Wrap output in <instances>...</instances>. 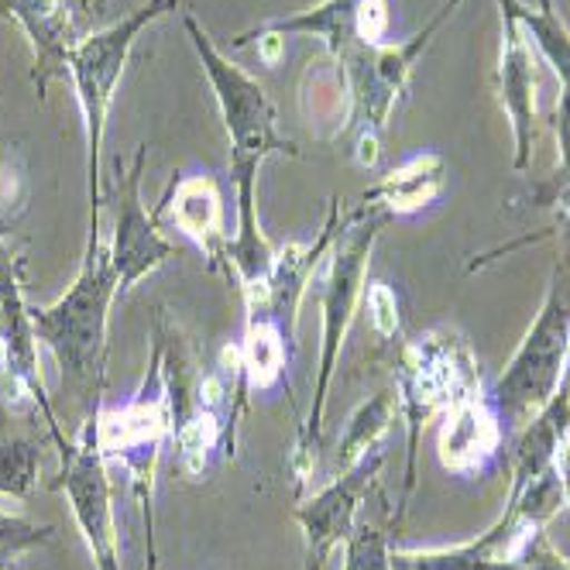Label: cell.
Wrapping results in <instances>:
<instances>
[{"instance_id":"cell-1","label":"cell","mask_w":570,"mask_h":570,"mask_svg":"<svg viewBox=\"0 0 570 570\" xmlns=\"http://www.w3.org/2000/svg\"><path fill=\"white\" fill-rule=\"evenodd\" d=\"M392 217L372 207L351 210L347 217H341L337 237L331 244V252L323 255L320 268H316V282H320V316H323V334H320V364H316V382H313V402H309V416L299 426L296 436V451H293V471H296V484H303L313 468H316V454H320V440H323V416H327V392L337 372V361L344 351V337L354 323V313L361 306L364 296V275H368V262L375 252V240L382 237L385 224Z\"/></svg>"},{"instance_id":"cell-2","label":"cell","mask_w":570,"mask_h":570,"mask_svg":"<svg viewBox=\"0 0 570 570\" xmlns=\"http://www.w3.org/2000/svg\"><path fill=\"white\" fill-rule=\"evenodd\" d=\"M117 293L120 282L110 265V252L104 248L100 224H90L83 265L72 285L52 306L31 309L38 344L56 354L62 379L87 385L94 399H100L107 385V320Z\"/></svg>"},{"instance_id":"cell-3","label":"cell","mask_w":570,"mask_h":570,"mask_svg":"<svg viewBox=\"0 0 570 570\" xmlns=\"http://www.w3.org/2000/svg\"><path fill=\"white\" fill-rule=\"evenodd\" d=\"M474 389H481L478 357L471 344L454 331H426L395 351V399L399 416L405 423V484L395 522L410 509V499L416 492L420 436L426 423Z\"/></svg>"},{"instance_id":"cell-4","label":"cell","mask_w":570,"mask_h":570,"mask_svg":"<svg viewBox=\"0 0 570 570\" xmlns=\"http://www.w3.org/2000/svg\"><path fill=\"white\" fill-rule=\"evenodd\" d=\"M183 28L196 49V59L207 72V83L224 117V131L230 141V179L234 189H258V169L272 155L299 158V145L278 131V110L258 79L230 62L193 14H183Z\"/></svg>"},{"instance_id":"cell-5","label":"cell","mask_w":570,"mask_h":570,"mask_svg":"<svg viewBox=\"0 0 570 570\" xmlns=\"http://www.w3.org/2000/svg\"><path fill=\"white\" fill-rule=\"evenodd\" d=\"M461 0H443L436 14L399 46H354L344 59H337L347 87V128L354 135V158L364 169H372L382 155V138L392 120V110L410 90L413 69L420 56L430 49L433 35L454 18Z\"/></svg>"},{"instance_id":"cell-6","label":"cell","mask_w":570,"mask_h":570,"mask_svg":"<svg viewBox=\"0 0 570 570\" xmlns=\"http://www.w3.org/2000/svg\"><path fill=\"white\" fill-rule=\"evenodd\" d=\"M567 351H570V240L563 237V252L553 265L547 299L533 316V323H529V331L515 347L512 361L505 364V372L495 379L492 392H488L505 433L522 430L550 402L563 375Z\"/></svg>"},{"instance_id":"cell-7","label":"cell","mask_w":570,"mask_h":570,"mask_svg":"<svg viewBox=\"0 0 570 570\" xmlns=\"http://www.w3.org/2000/svg\"><path fill=\"white\" fill-rule=\"evenodd\" d=\"M179 11V0H148L120 21L90 31L76 42L66 76L72 79L76 104L83 110L87 131V193H90V224H100V151L107 135V117L117 97V83L128 69L131 49L148 24Z\"/></svg>"},{"instance_id":"cell-8","label":"cell","mask_w":570,"mask_h":570,"mask_svg":"<svg viewBox=\"0 0 570 570\" xmlns=\"http://www.w3.org/2000/svg\"><path fill=\"white\" fill-rule=\"evenodd\" d=\"M97 436L107 464H120L128 471L131 495L141 505L145 537H148V570H155V468L166 440H173V413L166 385H161V354L151 344L148 372L135 392V399L120 410H104V402L94 405Z\"/></svg>"},{"instance_id":"cell-9","label":"cell","mask_w":570,"mask_h":570,"mask_svg":"<svg viewBox=\"0 0 570 570\" xmlns=\"http://www.w3.org/2000/svg\"><path fill=\"white\" fill-rule=\"evenodd\" d=\"M567 505L553 468L522 488H509L502 515L478 540L446 550H395L392 570H529L522 550L537 533H547L550 519Z\"/></svg>"},{"instance_id":"cell-10","label":"cell","mask_w":570,"mask_h":570,"mask_svg":"<svg viewBox=\"0 0 570 570\" xmlns=\"http://www.w3.org/2000/svg\"><path fill=\"white\" fill-rule=\"evenodd\" d=\"M59 446V474L52 478L56 492L66 495L79 533L87 540L97 570H125L120 567L117 525H114V488H110V464L100 451L97 416L90 413L76 440L62 430L52 436Z\"/></svg>"},{"instance_id":"cell-11","label":"cell","mask_w":570,"mask_h":570,"mask_svg":"<svg viewBox=\"0 0 570 570\" xmlns=\"http://www.w3.org/2000/svg\"><path fill=\"white\" fill-rule=\"evenodd\" d=\"M21 258L0 240V389L14 410L38 413L49 433H59L52 399L38 364V337L31 323V306L21 289Z\"/></svg>"},{"instance_id":"cell-12","label":"cell","mask_w":570,"mask_h":570,"mask_svg":"<svg viewBox=\"0 0 570 570\" xmlns=\"http://www.w3.org/2000/svg\"><path fill=\"white\" fill-rule=\"evenodd\" d=\"M148 161V145H141L131 158V166H120L110 183V203H114V240H110V265L117 272L120 293L135 289V285L166 265L176 255V244L158 234V220L141 203V176Z\"/></svg>"},{"instance_id":"cell-13","label":"cell","mask_w":570,"mask_h":570,"mask_svg":"<svg viewBox=\"0 0 570 570\" xmlns=\"http://www.w3.org/2000/svg\"><path fill=\"white\" fill-rule=\"evenodd\" d=\"M502 18V46H499V66H495V87L502 110L512 125V169H529L537 141V56L533 46L515 18V0H495Z\"/></svg>"},{"instance_id":"cell-14","label":"cell","mask_w":570,"mask_h":570,"mask_svg":"<svg viewBox=\"0 0 570 570\" xmlns=\"http://www.w3.org/2000/svg\"><path fill=\"white\" fill-rule=\"evenodd\" d=\"M385 464L382 451H372L368 458H361L351 471L334 474L327 488H320L316 495H309L303 505H296L293 519L299 522L306 537V560L323 563L331 557L334 547H341L357 525V509L364 495L372 492V484L379 481V471Z\"/></svg>"},{"instance_id":"cell-15","label":"cell","mask_w":570,"mask_h":570,"mask_svg":"<svg viewBox=\"0 0 570 570\" xmlns=\"http://www.w3.org/2000/svg\"><path fill=\"white\" fill-rule=\"evenodd\" d=\"M505 426L484 389L464 392L443 410L440 426V464L458 478H478L492 471L505 446Z\"/></svg>"},{"instance_id":"cell-16","label":"cell","mask_w":570,"mask_h":570,"mask_svg":"<svg viewBox=\"0 0 570 570\" xmlns=\"http://www.w3.org/2000/svg\"><path fill=\"white\" fill-rule=\"evenodd\" d=\"M155 220L166 217L169 227H176L183 237H189L199 255L207 258L210 272H227V210H224V193L217 176L210 173H193V176H179L169 183L166 196L158 199V207L151 210Z\"/></svg>"},{"instance_id":"cell-17","label":"cell","mask_w":570,"mask_h":570,"mask_svg":"<svg viewBox=\"0 0 570 570\" xmlns=\"http://www.w3.org/2000/svg\"><path fill=\"white\" fill-rule=\"evenodd\" d=\"M337 227H341V199H331V210H327V220H323L320 234L313 240H293V244H282V248H275L272 275H268L262 299L255 306H244L248 313L272 316L293 344H296L299 303L306 296V285L316 278V268H320L323 255L331 252Z\"/></svg>"},{"instance_id":"cell-18","label":"cell","mask_w":570,"mask_h":570,"mask_svg":"<svg viewBox=\"0 0 570 570\" xmlns=\"http://www.w3.org/2000/svg\"><path fill=\"white\" fill-rule=\"evenodd\" d=\"M0 18L14 21L35 56V87L38 97H46V87L56 76H66L69 56L79 42L72 28L66 0H0Z\"/></svg>"},{"instance_id":"cell-19","label":"cell","mask_w":570,"mask_h":570,"mask_svg":"<svg viewBox=\"0 0 570 570\" xmlns=\"http://www.w3.org/2000/svg\"><path fill=\"white\" fill-rule=\"evenodd\" d=\"M372 0H320L316 8L296 11L289 18H268L258 28L240 31L230 38V49H248L258 38H289V35H309L320 38L334 59H344L357 42V18L364 14Z\"/></svg>"},{"instance_id":"cell-20","label":"cell","mask_w":570,"mask_h":570,"mask_svg":"<svg viewBox=\"0 0 570 570\" xmlns=\"http://www.w3.org/2000/svg\"><path fill=\"white\" fill-rule=\"evenodd\" d=\"M451 166L440 151H423L405 158L389 176H382L372 189L361 193V203L372 210H382L389 217H410L420 214L446 193Z\"/></svg>"},{"instance_id":"cell-21","label":"cell","mask_w":570,"mask_h":570,"mask_svg":"<svg viewBox=\"0 0 570 570\" xmlns=\"http://www.w3.org/2000/svg\"><path fill=\"white\" fill-rule=\"evenodd\" d=\"M14 405L0 389V495L4 499H31L38 484V464H42V443L28 433L11 430Z\"/></svg>"},{"instance_id":"cell-22","label":"cell","mask_w":570,"mask_h":570,"mask_svg":"<svg viewBox=\"0 0 570 570\" xmlns=\"http://www.w3.org/2000/svg\"><path fill=\"white\" fill-rule=\"evenodd\" d=\"M399 416V399L395 392H375L372 399H364L357 410L347 416L344 433L337 440V474L351 471L361 458H368L379 451V440L389 433V426Z\"/></svg>"},{"instance_id":"cell-23","label":"cell","mask_w":570,"mask_h":570,"mask_svg":"<svg viewBox=\"0 0 570 570\" xmlns=\"http://www.w3.org/2000/svg\"><path fill=\"white\" fill-rule=\"evenodd\" d=\"M515 18L525 31L529 42L537 46L543 62L557 72L560 87H570V28L563 24L553 0H540L537 8L515 0Z\"/></svg>"},{"instance_id":"cell-24","label":"cell","mask_w":570,"mask_h":570,"mask_svg":"<svg viewBox=\"0 0 570 570\" xmlns=\"http://www.w3.org/2000/svg\"><path fill=\"white\" fill-rule=\"evenodd\" d=\"M224 433H227V420L214 410H196L189 420H183L173 430V443H176V464L189 481H199L207 474L210 454L217 446H224Z\"/></svg>"},{"instance_id":"cell-25","label":"cell","mask_w":570,"mask_h":570,"mask_svg":"<svg viewBox=\"0 0 570 570\" xmlns=\"http://www.w3.org/2000/svg\"><path fill=\"white\" fill-rule=\"evenodd\" d=\"M557 131V173L533 193L537 207H553L563 224H570V87H563L560 104L553 110Z\"/></svg>"},{"instance_id":"cell-26","label":"cell","mask_w":570,"mask_h":570,"mask_svg":"<svg viewBox=\"0 0 570 570\" xmlns=\"http://www.w3.org/2000/svg\"><path fill=\"white\" fill-rule=\"evenodd\" d=\"M56 540L52 522H31L24 515L0 512V570H11L28 550H38Z\"/></svg>"},{"instance_id":"cell-27","label":"cell","mask_w":570,"mask_h":570,"mask_svg":"<svg viewBox=\"0 0 570 570\" xmlns=\"http://www.w3.org/2000/svg\"><path fill=\"white\" fill-rule=\"evenodd\" d=\"M392 533L361 519L344 540V570H392Z\"/></svg>"},{"instance_id":"cell-28","label":"cell","mask_w":570,"mask_h":570,"mask_svg":"<svg viewBox=\"0 0 570 570\" xmlns=\"http://www.w3.org/2000/svg\"><path fill=\"white\" fill-rule=\"evenodd\" d=\"M131 4H135V0H66L72 28H76L79 38L120 21L125 14H131L135 11Z\"/></svg>"},{"instance_id":"cell-29","label":"cell","mask_w":570,"mask_h":570,"mask_svg":"<svg viewBox=\"0 0 570 570\" xmlns=\"http://www.w3.org/2000/svg\"><path fill=\"white\" fill-rule=\"evenodd\" d=\"M364 306H368V320L382 341H392L399 334V303L395 293L389 289V282H372L364 285Z\"/></svg>"},{"instance_id":"cell-30","label":"cell","mask_w":570,"mask_h":570,"mask_svg":"<svg viewBox=\"0 0 570 570\" xmlns=\"http://www.w3.org/2000/svg\"><path fill=\"white\" fill-rule=\"evenodd\" d=\"M553 471H557V478H560V488H563V499H567V505H570V433L560 440V446H557V458H553Z\"/></svg>"},{"instance_id":"cell-31","label":"cell","mask_w":570,"mask_h":570,"mask_svg":"<svg viewBox=\"0 0 570 570\" xmlns=\"http://www.w3.org/2000/svg\"><path fill=\"white\" fill-rule=\"evenodd\" d=\"M14 224H18V214H11L8 207H0V240L14 234Z\"/></svg>"},{"instance_id":"cell-32","label":"cell","mask_w":570,"mask_h":570,"mask_svg":"<svg viewBox=\"0 0 570 570\" xmlns=\"http://www.w3.org/2000/svg\"><path fill=\"white\" fill-rule=\"evenodd\" d=\"M306 570H323V563H313V560H306Z\"/></svg>"},{"instance_id":"cell-33","label":"cell","mask_w":570,"mask_h":570,"mask_svg":"<svg viewBox=\"0 0 570 570\" xmlns=\"http://www.w3.org/2000/svg\"><path fill=\"white\" fill-rule=\"evenodd\" d=\"M563 227H567V234H563V237H567V240H570V224H563Z\"/></svg>"}]
</instances>
